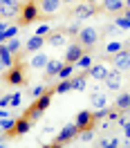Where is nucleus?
Returning a JSON list of instances; mask_svg holds the SVG:
<instances>
[{
	"mask_svg": "<svg viewBox=\"0 0 130 148\" xmlns=\"http://www.w3.org/2000/svg\"><path fill=\"white\" fill-rule=\"evenodd\" d=\"M114 106H117L121 112H130V94H128V92H121L119 97H117Z\"/></svg>",
	"mask_w": 130,
	"mask_h": 148,
	"instance_id": "21",
	"label": "nucleus"
},
{
	"mask_svg": "<svg viewBox=\"0 0 130 148\" xmlns=\"http://www.w3.org/2000/svg\"><path fill=\"white\" fill-rule=\"evenodd\" d=\"M103 32H105V36H119V34H123V29L119 27V25H117V23H112V25H105V27H103Z\"/></svg>",
	"mask_w": 130,
	"mask_h": 148,
	"instance_id": "30",
	"label": "nucleus"
},
{
	"mask_svg": "<svg viewBox=\"0 0 130 148\" xmlns=\"http://www.w3.org/2000/svg\"><path fill=\"white\" fill-rule=\"evenodd\" d=\"M117 146H121L119 139H108V148H117Z\"/></svg>",
	"mask_w": 130,
	"mask_h": 148,
	"instance_id": "40",
	"label": "nucleus"
},
{
	"mask_svg": "<svg viewBox=\"0 0 130 148\" xmlns=\"http://www.w3.org/2000/svg\"><path fill=\"white\" fill-rule=\"evenodd\" d=\"M121 47H123V43H119V40H112V43H108V45H105V52L114 54V52H119Z\"/></svg>",
	"mask_w": 130,
	"mask_h": 148,
	"instance_id": "32",
	"label": "nucleus"
},
{
	"mask_svg": "<svg viewBox=\"0 0 130 148\" xmlns=\"http://www.w3.org/2000/svg\"><path fill=\"white\" fill-rule=\"evenodd\" d=\"M14 126H16V119H11V117H2V119H0V130H2V132H7V135L11 132Z\"/></svg>",
	"mask_w": 130,
	"mask_h": 148,
	"instance_id": "27",
	"label": "nucleus"
},
{
	"mask_svg": "<svg viewBox=\"0 0 130 148\" xmlns=\"http://www.w3.org/2000/svg\"><path fill=\"white\" fill-rule=\"evenodd\" d=\"M5 45H7V49H9L11 54H18V49L23 47V43H20V38H18V36H14V38H9Z\"/></svg>",
	"mask_w": 130,
	"mask_h": 148,
	"instance_id": "28",
	"label": "nucleus"
},
{
	"mask_svg": "<svg viewBox=\"0 0 130 148\" xmlns=\"http://www.w3.org/2000/svg\"><path fill=\"white\" fill-rule=\"evenodd\" d=\"M119 126H121V130L126 132V137L130 139V121L126 119V117H119Z\"/></svg>",
	"mask_w": 130,
	"mask_h": 148,
	"instance_id": "33",
	"label": "nucleus"
},
{
	"mask_svg": "<svg viewBox=\"0 0 130 148\" xmlns=\"http://www.w3.org/2000/svg\"><path fill=\"white\" fill-rule=\"evenodd\" d=\"M96 9L108 11V14H119V11L126 9V5H123V0H101V2L96 5Z\"/></svg>",
	"mask_w": 130,
	"mask_h": 148,
	"instance_id": "10",
	"label": "nucleus"
},
{
	"mask_svg": "<svg viewBox=\"0 0 130 148\" xmlns=\"http://www.w3.org/2000/svg\"><path fill=\"white\" fill-rule=\"evenodd\" d=\"M94 14H99V9H96V5H90V2H81V5L74 7L76 20H85V18H90V16H94Z\"/></svg>",
	"mask_w": 130,
	"mask_h": 148,
	"instance_id": "9",
	"label": "nucleus"
},
{
	"mask_svg": "<svg viewBox=\"0 0 130 148\" xmlns=\"http://www.w3.org/2000/svg\"><path fill=\"white\" fill-rule=\"evenodd\" d=\"M9 106H11V94L0 97V108H9Z\"/></svg>",
	"mask_w": 130,
	"mask_h": 148,
	"instance_id": "37",
	"label": "nucleus"
},
{
	"mask_svg": "<svg viewBox=\"0 0 130 148\" xmlns=\"http://www.w3.org/2000/svg\"><path fill=\"white\" fill-rule=\"evenodd\" d=\"M38 9H40V14H45L43 18H47L61 9V0H38Z\"/></svg>",
	"mask_w": 130,
	"mask_h": 148,
	"instance_id": "12",
	"label": "nucleus"
},
{
	"mask_svg": "<svg viewBox=\"0 0 130 148\" xmlns=\"http://www.w3.org/2000/svg\"><path fill=\"white\" fill-rule=\"evenodd\" d=\"M76 128L81 130V128H94V117H92V112L90 110H81L79 114H76Z\"/></svg>",
	"mask_w": 130,
	"mask_h": 148,
	"instance_id": "14",
	"label": "nucleus"
},
{
	"mask_svg": "<svg viewBox=\"0 0 130 148\" xmlns=\"http://www.w3.org/2000/svg\"><path fill=\"white\" fill-rule=\"evenodd\" d=\"M76 137L81 139V141H94V128H81Z\"/></svg>",
	"mask_w": 130,
	"mask_h": 148,
	"instance_id": "29",
	"label": "nucleus"
},
{
	"mask_svg": "<svg viewBox=\"0 0 130 148\" xmlns=\"http://www.w3.org/2000/svg\"><path fill=\"white\" fill-rule=\"evenodd\" d=\"M112 65H114L117 70H121V72L130 70V47L123 45L119 52H114V54H112Z\"/></svg>",
	"mask_w": 130,
	"mask_h": 148,
	"instance_id": "5",
	"label": "nucleus"
},
{
	"mask_svg": "<svg viewBox=\"0 0 130 148\" xmlns=\"http://www.w3.org/2000/svg\"><path fill=\"white\" fill-rule=\"evenodd\" d=\"M45 43L52 45V47H63L65 43H67V32H47Z\"/></svg>",
	"mask_w": 130,
	"mask_h": 148,
	"instance_id": "11",
	"label": "nucleus"
},
{
	"mask_svg": "<svg viewBox=\"0 0 130 148\" xmlns=\"http://www.w3.org/2000/svg\"><path fill=\"white\" fill-rule=\"evenodd\" d=\"M85 72H88V76H90L92 81H103L105 74H108V67H105L103 63H92L90 70H85Z\"/></svg>",
	"mask_w": 130,
	"mask_h": 148,
	"instance_id": "15",
	"label": "nucleus"
},
{
	"mask_svg": "<svg viewBox=\"0 0 130 148\" xmlns=\"http://www.w3.org/2000/svg\"><path fill=\"white\" fill-rule=\"evenodd\" d=\"M61 67H63V61H56V58H49V61L45 63V67H43V70H45V76H56Z\"/></svg>",
	"mask_w": 130,
	"mask_h": 148,
	"instance_id": "19",
	"label": "nucleus"
},
{
	"mask_svg": "<svg viewBox=\"0 0 130 148\" xmlns=\"http://www.w3.org/2000/svg\"><path fill=\"white\" fill-rule=\"evenodd\" d=\"M18 14H20V5L16 0H11V2H0V18L11 20V18H16Z\"/></svg>",
	"mask_w": 130,
	"mask_h": 148,
	"instance_id": "8",
	"label": "nucleus"
},
{
	"mask_svg": "<svg viewBox=\"0 0 130 148\" xmlns=\"http://www.w3.org/2000/svg\"><path fill=\"white\" fill-rule=\"evenodd\" d=\"M43 45H45V36H38V34H34V36H31L27 43H25V49L34 54V52H38Z\"/></svg>",
	"mask_w": 130,
	"mask_h": 148,
	"instance_id": "17",
	"label": "nucleus"
},
{
	"mask_svg": "<svg viewBox=\"0 0 130 148\" xmlns=\"http://www.w3.org/2000/svg\"><path fill=\"white\" fill-rule=\"evenodd\" d=\"M45 92H47V85H34V88L29 90V94H31L34 99H38L40 94H45Z\"/></svg>",
	"mask_w": 130,
	"mask_h": 148,
	"instance_id": "31",
	"label": "nucleus"
},
{
	"mask_svg": "<svg viewBox=\"0 0 130 148\" xmlns=\"http://www.w3.org/2000/svg\"><path fill=\"white\" fill-rule=\"evenodd\" d=\"M72 74H74V63H63V67L58 70V79L63 81V79H72Z\"/></svg>",
	"mask_w": 130,
	"mask_h": 148,
	"instance_id": "24",
	"label": "nucleus"
},
{
	"mask_svg": "<svg viewBox=\"0 0 130 148\" xmlns=\"http://www.w3.org/2000/svg\"><path fill=\"white\" fill-rule=\"evenodd\" d=\"M121 117V110L117 108V110H108V121H117Z\"/></svg>",
	"mask_w": 130,
	"mask_h": 148,
	"instance_id": "36",
	"label": "nucleus"
},
{
	"mask_svg": "<svg viewBox=\"0 0 130 148\" xmlns=\"http://www.w3.org/2000/svg\"><path fill=\"white\" fill-rule=\"evenodd\" d=\"M88 88V72H83V74H72V90H85Z\"/></svg>",
	"mask_w": 130,
	"mask_h": 148,
	"instance_id": "20",
	"label": "nucleus"
},
{
	"mask_svg": "<svg viewBox=\"0 0 130 148\" xmlns=\"http://www.w3.org/2000/svg\"><path fill=\"white\" fill-rule=\"evenodd\" d=\"M20 103H23V94H20V92H14V94H11V108H18Z\"/></svg>",
	"mask_w": 130,
	"mask_h": 148,
	"instance_id": "35",
	"label": "nucleus"
},
{
	"mask_svg": "<svg viewBox=\"0 0 130 148\" xmlns=\"http://www.w3.org/2000/svg\"><path fill=\"white\" fill-rule=\"evenodd\" d=\"M85 54L83 45H79V43H72V45L67 47V52H65V63H76L81 56Z\"/></svg>",
	"mask_w": 130,
	"mask_h": 148,
	"instance_id": "13",
	"label": "nucleus"
},
{
	"mask_svg": "<svg viewBox=\"0 0 130 148\" xmlns=\"http://www.w3.org/2000/svg\"><path fill=\"white\" fill-rule=\"evenodd\" d=\"M70 90H72V79H63L54 88V94H65V92H70Z\"/></svg>",
	"mask_w": 130,
	"mask_h": 148,
	"instance_id": "26",
	"label": "nucleus"
},
{
	"mask_svg": "<svg viewBox=\"0 0 130 148\" xmlns=\"http://www.w3.org/2000/svg\"><path fill=\"white\" fill-rule=\"evenodd\" d=\"M76 43L83 45V49H92V47L99 43V32H96L94 27L79 29V34H76Z\"/></svg>",
	"mask_w": 130,
	"mask_h": 148,
	"instance_id": "1",
	"label": "nucleus"
},
{
	"mask_svg": "<svg viewBox=\"0 0 130 148\" xmlns=\"http://www.w3.org/2000/svg\"><path fill=\"white\" fill-rule=\"evenodd\" d=\"M0 2H11V0H0Z\"/></svg>",
	"mask_w": 130,
	"mask_h": 148,
	"instance_id": "45",
	"label": "nucleus"
},
{
	"mask_svg": "<svg viewBox=\"0 0 130 148\" xmlns=\"http://www.w3.org/2000/svg\"><path fill=\"white\" fill-rule=\"evenodd\" d=\"M0 63H2V67H7V70L14 65V54L7 49L5 43H0Z\"/></svg>",
	"mask_w": 130,
	"mask_h": 148,
	"instance_id": "18",
	"label": "nucleus"
},
{
	"mask_svg": "<svg viewBox=\"0 0 130 148\" xmlns=\"http://www.w3.org/2000/svg\"><path fill=\"white\" fill-rule=\"evenodd\" d=\"M61 2H74V0H61Z\"/></svg>",
	"mask_w": 130,
	"mask_h": 148,
	"instance_id": "44",
	"label": "nucleus"
},
{
	"mask_svg": "<svg viewBox=\"0 0 130 148\" xmlns=\"http://www.w3.org/2000/svg\"><path fill=\"white\" fill-rule=\"evenodd\" d=\"M47 32H49V25H40V27L36 29V34H38V36H45Z\"/></svg>",
	"mask_w": 130,
	"mask_h": 148,
	"instance_id": "39",
	"label": "nucleus"
},
{
	"mask_svg": "<svg viewBox=\"0 0 130 148\" xmlns=\"http://www.w3.org/2000/svg\"><path fill=\"white\" fill-rule=\"evenodd\" d=\"M79 23H72V25H70V27H67V36H76V34H79Z\"/></svg>",
	"mask_w": 130,
	"mask_h": 148,
	"instance_id": "38",
	"label": "nucleus"
},
{
	"mask_svg": "<svg viewBox=\"0 0 130 148\" xmlns=\"http://www.w3.org/2000/svg\"><path fill=\"white\" fill-rule=\"evenodd\" d=\"M90 65H92V56L85 52V54H83V56H81V58H79V61L74 63V67H79V70H83V72H85V70H90Z\"/></svg>",
	"mask_w": 130,
	"mask_h": 148,
	"instance_id": "25",
	"label": "nucleus"
},
{
	"mask_svg": "<svg viewBox=\"0 0 130 148\" xmlns=\"http://www.w3.org/2000/svg\"><path fill=\"white\" fill-rule=\"evenodd\" d=\"M2 146H5V141H2V139H0V148H2Z\"/></svg>",
	"mask_w": 130,
	"mask_h": 148,
	"instance_id": "43",
	"label": "nucleus"
},
{
	"mask_svg": "<svg viewBox=\"0 0 130 148\" xmlns=\"http://www.w3.org/2000/svg\"><path fill=\"white\" fill-rule=\"evenodd\" d=\"M5 36H7V40L14 38V36H18V27H16V25H9V27L5 29Z\"/></svg>",
	"mask_w": 130,
	"mask_h": 148,
	"instance_id": "34",
	"label": "nucleus"
},
{
	"mask_svg": "<svg viewBox=\"0 0 130 148\" xmlns=\"http://www.w3.org/2000/svg\"><path fill=\"white\" fill-rule=\"evenodd\" d=\"M5 81L9 85H14V88H20V85L25 83V67L23 65H11L9 72H7V76H5Z\"/></svg>",
	"mask_w": 130,
	"mask_h": 148,
	"instance_id": "6",
	"label": "nucleus"
},
{
	"mask_svg": "<svg viewBox=\"0 0 130 148\" xmlns=\"http://www.w3.org/2000/svg\"><path fill=\"white\" fill-rule=\"evenodd\" d=\"M76 135H79V128H76V123H65L63 128H61V132L56 135L54 144L49 148H58V146H65V144H70L72 139H76Z\"/></svg>",
	"mask_w": 130,
	"mask_h": 148,
	"instance_id": "2",
	"label": "nucleus"
},
{
	"mask_svg": "<svg viewBox=\"0 0 130 148\" xmlns=\"http://www.w3.org/2000/svg\"><path fill=\"white\" fill-rule=\"evenodd\" d=\"M114 23H117L121 29H130V9L119 11V16H114Z\"/></svg>",
	"mask_w": 130,
	"mask_h": 148,
	"instance_id": "22",
	"label": "nucleus"
},
{
	"mask_svg": "<svg viewBox=\"0 0 130 148\" xmlns=\"http://www.w3.org/2000/svg\"><path fill=\"white\" fill-rule=\"evenodd\" d=\"M103 83H105V88H108V92H119L121 90V83H123V72L121 70H108V74H105V79H103Z\"/></svg>",
	"mask_w": 130,
	"mask_h": 148,
	"instance_id": "4",
	"label": "nucleus"
},
{
	"mask_svg": "<svg viewBox=\"0 0 130 148\" xmlns=\"http://www.w3.org/2000/svg\"><path fill=\"white\" fill-rule=\"evenodd\" d=\"M38 14H40L38 2H36V0H27V2L20 7V25H31L36 18H40Z\"/></svg>",
	"mask_w": 130,
	"mask_h": 148,
	"instance_id": "3",
	"label": "nucleus"
},
{
	"mask_svg": "<svg viewBox=\"0 0 130 148\" xmlns=\"http://www.w3.org/2000/svg\"><path fill=\"white\" fill-rule=\"evenodd\" d=\"M90 106H92L94 110L108 106V94L103 92L101 85H92V90H90Z\"/></svg>",
	"mask_w": 130,
	"mask_h": 148,
	"instance_id": "7",
	"label": "nucleus"
},
{
	"mask_svg": "<svg viewBox=\"0 0 130 148\" xmlns=\"http://www.w3.org/2000/svg\"><path fill=\"white\" fill-rule=\"evenodd\" d=\"M85 2H90V5H99V0H85Z\"/></svg>",
	"mask_w": 130,
	"mask_h": 148,
	"instance_id": "41",
	"label": "nucleus"
},
{
	"mask_svg": "<svg viewBox=\"0 0 130 148\" xmlns=\"http://www.w3.org/2000/svg\"><path fill=\"white\" fill-rule=\"evenodd\" d=\"M29 128H31V121L27 119V117H23V119H16V126L11 128V137H18V135H27Z\"/></svg>",
	"mask_w": 130,
	"mask_h": 148,
	"instance_id": "16",
	"label": "nucleus"
},
{
	"mask_svg": "<svg viewBox=\"0 0 130 148\" xmlns=\"http://www.w3.org/2000/svg\"><path fill=\"white\" fill-rule=\"evenodd\" d=\"M47 61H49V58H47L45 54H36V52H34V56H31V61H29V65H31V67H36V70H43Z\"/></svg>",
	"mask_w": 130,
	"mask_h": 148,
	"instance_id": "23",
	"label": "nucleus"
},
{
	"mask_svg": "<svg viewBox=\"0 0 130 148\" xmlns=\"http://www.w3.org/2000/svg\"><path fill=\"white\" fill-rule=\"evenodd\" d=\"M123 5H126V9H130V0H123Z\"/></svg>",
	"mask_w": 130,
	"mask_h": 148,
	"instance_id": "42",
	"label": "nucleus"
}]
</instances>
